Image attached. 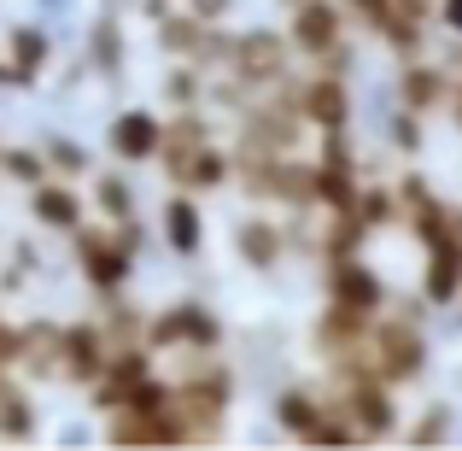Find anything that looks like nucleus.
Masks as SVG:
<instances>
[{
    "mask_svg": "<svg viewBox=\"0 0 462 451\" xmlns=\"http://www.w3.org/2000/svg\"><path fill=\"white\" fill-rule=\"evenodd\" d=\"M70 270L88 294H117V287L135 282L141 247H147V223H106V217H88L82 229H70Z\"/></svg>",
    "mask_w": 462,
    "mask_h": 451,
    "instance_id": "obj_1",
    "label": "nucleus"
},
{
    "mask_svg": "<svg viewBox=\"0 0 462 451\" xmlns=\"http://www.w3.org/2000/svg\"><path fill=\"white\" fill-rule=\"evenodd\" d=\"M369 370L386 387L410 393L433 375V340H428V316H410L398 305H386L369 323Z\"/></svg>",
    "mask_w": 462,
    "mask_h": 451,
    "instance_id": "obj_2",
    "label": "nucleus"
},
{
    "mask_svg": "<svg viewBox=\"0 0 462 451\" xmlns=\"http://www.w3.org/2000/svg\"><path fill=\"white\" fill-rule=\"evenodd\" d=\"M147 346L164 352H223L228 346V323L211 299H170V305H147Z\"/></svg>",
    "mask_w": 462,
    "mask_h": 451,
    "instance_id": "obj_3",
    "label": "nucleus"
},
{
    "mask_svg": "<svg viewBox=\"0 0 462 451\" xmlns=\"http://www.w3.org/2000/svg\"><path fill=\"white\" fill-rule=\"evenodd\" d=\"M316 287H322L328 305H346V311H363V316H381L393 305V282L369 264V247L316 258Z\"/></svg>",
    "mask_w": 462,
    "mask_h": 451,
    "instance_id": "obj_4",
    "label": "nucleus"
},
{
    "mask_svg": "<svg viewBox=\"0 0 462 451\" xmlns=\"http://www.w3.org/2000/svg\"><path fill=\"white\" fill-rule=\"evenodd\" d=\"M287 42H293L299 65H316V59H334L339 47L357 42V23H351V12L339 6V0H299V6H287Z\"/></svg>",
    "mask_w": 462,
    "mask_h": 451,
    "instance_id": "obj_5",
    "label": "nucleus"
},
{
    "mask_svg": "<svg viewBox=\"0 0 462 451\" xmlns=\"http://www.w3.org/2000/svg\"><path fill=\"white\" fill-rule=\"evenodd\" d=\"M106 363H112L106 328L94 323V316H65V323H59V387L88 393V387L106 375Z\"/></svg>",
    "mask_w": 462,
    "mask_h": 451,
    "instance_id": "obj_6",
    "label": "nucleus"
},
{
    "mask_svg": "<svg viewBox=\"0 0 462 451\" xmlns=\"http://www.w3.org/2000/svg\"><path fill=\"white\" fill-rule=\"evenodd\" d=\"M235 258L246 264L252 276H275L287 258H293V235H287V217L270 211V205H252L246 217L235 223Z\"/></svg>",
    "mask_w": 462,
    "mask_h": 451,
    "instance_id": "obj_7",
    "label": "nucleus"
},
{
    "mask_svg": "<svg viewBox=\"0 0 462 451\" xmlns=\"http://www.w3.org/2000/svg\"><path fill=\"white\" fill-rule=\"evenodd\" d=\"M445 89H451V65L439 53H410V59H393V100L416 117H439L445 106Z\"/></svg>",
    "mask_w": 462,
    "mask_h": 451,
    "instance_id": "obj_8",
    "label": "nucleus"
},
{
    "mask_svg": "<svg viewBox=\"0 0 462 451\" xmlns=\"http://www.w3.org/2000/svg\"><path fill=\"white\" fill-rule=\"evenodd\" d=\"M23 205H30V223L47 229V235H70V229L88 223V188L65 176H42L35 188H23Z\"/></svg>",
    "mask_w": 462,
    "mask_h": 451,
    "instance_id": "obj_9",
    "label": "nucleus"
},
{
    "mask_svg": "<svg viewBox=\"0 0 462 451\" xmlns=\"http://www.w3.org/2000/svg\"><path fill=\"white\" fill-rule=\"evenodd\" d=\"M158 141H164V112H152V106H124V112H112V124H106V153L129 170L152 164Z\"/></svg>",
    "mask_w": 462,
    "mask_h": 451,
    "instance_id": "obj_10",
    "label": "nucleus"
},
{
    "mask_svg": "<svg viewBox=\"0 0 462 451\" xmlns=\"http://www.w3.org/2000/svg\"><path fill=\"white\" fill-rule=\"evenodd\" d=\"M170 188H188V193H223L235 188V147L228 141H205V147H193L188 158H176V164L164 170Z\"/></svg>",
    "mask_w": 462,
    "mask_h": 451,
    "instance_id": "obj_11",
    "label": "nucleus"
},
{
    "mask_svg": "<svg viewBox=\"0 0 462 451\" xmlns=\"http://www.w3.org/2000/svg\"><path fill=\"white\" fill-rule=\"evenodd\" d=\"M0 53H6L18 89H35V82L53 70L59 42H53V30H47V23H6V30H0Z\"/></svg>",
    "mask_w": 462,
    "mask_h": 451,
    "instance_id": "obj_12",
    "label": "nucleus"
},
{
    "mask_svg": "<svg viewBox=\"0 0 462 451\" xmlns=\"http://www.w3.org/2000/svg\"><path fill=\"white\" fill-rule=\"evenodd\" d=\"M158 240H164L170 258H199V252H205L199 193H188V188H170L164 193V205H158Z\"/></svg>",
    "mask_w": 462,
    "mask_h": 451,
    "instance_id": "obj_13",
    "label": "nucleus"
},
{
    "mask_svg": "<svg viewBox=\"0 0 462 451\" xmlns=\"http://www.w3.org/2000/svg\"><path fill=\"white\" fill-rule=\"evenodd\" d=\"M416 294L428 299L433 311H457V299H462V235L439 240V247H421Z\"/></svg>",
    "mask_w": 462,
    "mask_h": 451,
    "instance_id": "obj_14",
    "label": "nucleus"
},
{
    "mask_svg": "<svg viewBox=\"0 0 462 451\" xmlns=\"http://www.w3.org/2000/svg\"><path fill=\"white\" fill-rule=\"evenodd\" d=\"M217 30H223V23H199L188 6H170L164 18L152 23V42H158V53H164V59H199V65L211 70Z\"/></svg>",
    "mask_w": 462,
    "mask_h": 451,
    "instance_id": "obj_15",
    "label": "nucleus"
},
{
    "mask_svg": "<svg viewBox=\"0 0 462 451\" xmlns=\"http://www.w3.org/2000/svg\"><path fill=\"white\" fill-rule=\"evenodd\" d=\"M88 211L106 217V223H135L141 217V200H135V182H129V164H94L88 170Z\"/></svg>",
    "mask_w": 462,
    "mask_h": 451,
    "instance_id": "obj_16",
    "label": "nucleus"
},
{
    "mask_svg": "<svg viewBox=\"0 0 462 451\" xmlns=\"http://www.w3.org/2000/svg\"><path fill=\"white\" fill-rule=\"evenodd\" d=\"M82 59H88V70L100 82H117L129 70V30L117 12H100V18L82 30Z\"/></svg>",
    "mask_w": 462,
    "mask_h": 451,
    "instance_id": "obj_17",
    "label": "nucleus"
},
{
    "mask_svg": "<svg viewBox=\"0 0 462 451\" xmlns=\"http://www.w3.org/2000/svg\"><path fill=\"white\" fill-rule=\"evenodd\" d=\"M88 316L106 328V340H112V346L147 340V305L129 299V287H117V294H94V311Z\"/></svg>",
    "mask_w": 462,
    "mask_h": 451,
    "instance_id": "obj_18",
    "label": "nucleus"
},
{
    "mask_svg": "<svg viewBox=\"0 0 462 451\" xmlns=\"http://www.w3.org/2000/svg\"><path fill=\"white\" fill-rule=\"evenodd\" d=\"M205 100H211V70L199 59H170L164 77H158V106L181 112V106H205Z\"/></svg>",
    "mask_w": 462,
    "mask_h": 451,
    "instance_id": "obj_19",
    "label": "nucleus"
},
{
    "mask_svg": "<svg viewBox=\"0 0 462 451\" xmlns=\"http://www.w3.org/2000/svg\"><path fill=\"white\" fill-rule=\"evenodd\" d=\"M404 434L410 446H445V440H457V405L451 399H428V405L416 410V417H404Z\"/></svg>",
    "mask_w": 462,
    "mask_h": 451,
    "instance_id": "obj_20",
    "label": "nucleus"
},
{
    "mask_svg": "<svg viewBox=\"0 0 462 451\" xmlns=\"http://www.w3.org/2000/svg\"><path fill=\"white\" fill-rule=\"evenodd\" d=\"M42 176H53L42 158V141H0V182L12 188H35Z\"/></svg>",
    "mask_w": 462,
    "mask_h": 451,
    "instance_id": "obj_21",
    "label": "nucleus"
},
{
    "mask_svg": "<svg viewBox=\"0 0 462 451\" xmlns=\"http://www.w3.org/2000/svg\"><path fill=\"white\" fill-rule=\"evenodd\" d=\"M42 158H47V170H53V176H65V182H88V170H94V153L82 147L77 136H65V129L42 136Z\"/></svg>",
    "mask_w": 462,
    "mask_h": 451,
    "instance_id": "obj_22",
    "label": "nucleus"
},
{
    "mask_svg": "<svg viewBox=\"0 0 462 451\" xmlns=\"http://www.w3.org/2000/svg\"><path fill=\"white\" fill-rule=\"evenodd\" d=\"M386 147L398 158H421V147H428V117H416V112L398 106V112L386 117Z\"/></svg>",
    "mask_w": 462,
    "mask_h": 451,
    "instance_id": "obj_23",
    "label": "nucleus"
},
{
    "mask_svg": "<svg viewBox=\"0 0 462 451\" xmlns=\"http://www.w3.org/2000/svg\"><path fill=\"white\" fill-rule=\"evenodd\" d=\"M176 6H188L199 23H228V18H235V6H240V0H176Z\"/></svg>",
    "mask_w": 462,
    "mask_h": 451,
    "instance_id": "obj_24",
    "label": "nucleus"
},
{
    "mask_svg": "<svg viewBox=\"0 0 462 451\" xmlns=\"http://www.w3.org/2000/svg\"><path fill=\"white\" fill-rule=\"evenodd\" d=\"M439 117L451 124V136L462 141V70H451V89H445V106H439Z\"/></svg>",
    "mask_w": 462,
    "mask_h": 451,
    "instance_id": "obj_25",
    "label": "nucleus"
},
{
    "mask_svg": "<svg viewBox=\"0 0 462 451\" xmlns=\"http://www.w3.org/2000/svg\"><path fill=\"white\" fill-rule=\"evenodd\" d=\"M433 30L462 35V0H439V6H433Z\"/></svg>",
    "mask_w": 462,
    "mask_h": 451,
    "instance_id": "obj_26",
    "label": "nucleus"
}]
</instances>
